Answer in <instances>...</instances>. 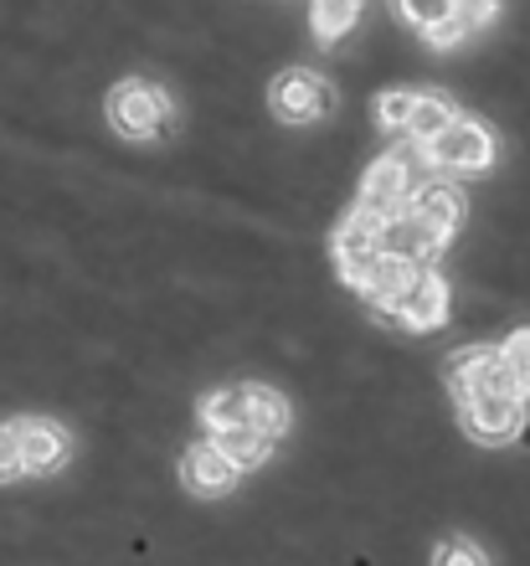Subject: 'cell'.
Masks as SVG:
<instances>
[{
	"mask_svg": "<svg viewBox=\"0 0 530 566\" xmlns=\"http://www.w3.org/2000/svg\"><path fill=\"white\" fill-rule=\"evenodd\" d=\"M330 258H335V273L351 289H361L366 283V273H371V263L382 258V222L371 217V211H361L355 207L345 222L330 232Z\"/></svg>",
	"mask_w": 530,
	"mask_h": 566,
	"instance_id": "3957f363",
	"label": "cell"
},
{
	"mask_svg": "<svg viewBox=\"0 0 530 566\" xmlns=\"http://www.w3.org/2000/svg\"><path fill=\"white\" fill-rule=\"evenodd\" d=\"M211 438H217V448L237 463V469H242V474H252V469H263L268 453H273V443H279V438H268V432H258L252 422H242V428H221V432H211Z\"/></svg>",
	"mask_w": 530,
	"mask_h": 566,
	"instance_id": "5bb4252c",
	"label": "cell"
},
{
	"mask_svg": "<svg viewBox=\"0 0 530 566\" xmlns=\"http://www.w3.org/2000/svg\"><path fill=\"white\" fill-rule=\"evenodd\" d=\"M248 422L258 432H268V438H283V432H289V402H283L273 387L248 381Z\"/></svg>",
	"mask_w": 530,
	"mask_h": 566,
	"instance_id": "ac0fdd59",
	"label": "cell"
},
{
	"mask_svg": "<svg viewBox=\"0 0 530 566\" xmlns=\"http://www.w3.org/2000/svg\"><path fill=\"white\" fill-rule=\"evenodd\" d=\"M458 119V108L443 98V93H417V104H413V119H407V129L402 135L413 139V145H427V139H438L448 124Z\"/></svg>",
	"mask_w": 530,
	"mask_h": 566,
	"instance_id": "9a60e30c",
	"label": "cell"
},
{
	"mask_svg": "<svg viewBox=\"0 0 530 566\" xmlns=\"http://www.w3.org/2000/svg\"><path fill=\"white\" fill-rule=\"evenodd\" d=\"M27 474V463H21V443H15L11 428H0V484H11V479Z\"/></svg>",
	"mask_w": 530,
	"mask_h": 566,
	"instance_id": "d4e9b609",
	"label": "cell"
},
{
	"mask_svg": "<svg viewBox=\"0 0 530 566\" xmlns=\"http://www.w3.org/2000/svg\"><path fill=\"white\" fill-rule=\"evenodd\" d=\"M237 479H242V469L221 453L217 438H201V443H191L180 453V484L191 494H227Z\"/></svg>",
	"mask_w": 530,
	"mask_h": 566,
	"instance_id": "9c48e42d",
	"label": "cell"
},
{
	"mask_svg": "<svg viewBox=\"0 0 530 566\" xmlns=\"http://www.w3.org/2000/svg\"><path fill=\"white\" fill-rule=\"evenodd\" d=\"M397 325L407 329H438L448 325V283H443V273L433 269H413V279H407V289L397 294Z\"/></svg>",
	"mask_w": 530,
	"mask_h": 566,
	"instance_id": "52a82bcc",
	"label": "cell"
},
{
	"mask_svg": "<svg viewBox=\"0 0 530 566\" xmlns=\"http://www.w3.org/2000/svg\"><path fill=\"white\" fill-rule=\"evenodd\" d=\"M448 238H454V232L423 222V217H413V211H397V217L382 227V248L386 253H397V258H407V263H427L433 253L448 248Z\"/></svg>",
	"mask_w": 530,
	"mask_h": 566,
	"instance_id": "30bf717a",
	"label": "cell"
},
{
	"mask_svg": "<svg viewBox=\"0 0 530 566\" xmlns=\"http://www.w3.org/2000/svg\"><path fill=\"white\" fill-rule=\"evenodd\" d=\"M268 104H273V114H279L283 124H314V119H324V114H330L335 88H330L320 73H310V67H289V73L273 77Z\"/></svg>",
	"mask_w": 530,
	"mask_h": 566,
	"instance_id": "5b68a950",
	"label": "cell"
},
{
	"mask_svg": "<svg viewBox=\"0 0 530 566\" xmlns=\"http://www.w3.org/2000/svg\"><path fill=\"white\" fill-rule=\"evenodd\" d=\"M413 269L417 263H407V258H397V253H386L382 248V258H376V263H371V273H366V283H361V289H355V294L366 298L371 310L376 314H386V319H397V294L402 289H407V279H413Z\"/></svg>",
	"mask_w": 530,
	"mask_h": 566,
	"instance_id": "7c38bea8",
	"label": "cell"
},
{
	"mask_svg": "<svg viewBox=\"0 0 530 566\" xmlns=\"http://www.w3.org/2000/svg\"><path fill=\"white\" fill-rule=\"evenodd\" d=\"M361 21V0H314L310 6V31H314V42H340L345 31Z\"/></svg>",
	"mask_w": 530,
	"mask_h": 566,
	"instance_id": "e0dca14e",
	"label": "cell"
},
{
	"mask_svg": "<svg viewBox=\"0 0 530 566\" xmlns=\"http://www.w3.org/2000/svg\"><path fill=\"white\" fill-rule=\"evenodd\" d=\"M108 124L124 139H160L176 124V104H170V93L145 83V77H124L108 93Z\"/></svg>",
	"mask_w": 530,
	"mask_h": 566,
	"instance_id": "6da1fadb",
	"label": "cell"
},
{
	"mask_svg": "<svg viewBox=\"0 0 530 566\" xmlns=\"http://www.w3.org/2000/svg\"><path fill=\"white\" fill-rule=\"evenodd\" d=\"M423 36H427V46H438V52H448V46H458L469 31H464V21L458 15H443V21H433V27H423Z\"/></svg>",
	"mask_w": 530,
	"mask_h": 566,
	"instance_id": "cb8c5ba5",
	"label": "cell"
},
{
	"mask_svg": "<svg viewBox=\"0 0 530 566\" xmlns=\"http://www.w3.org/2000/svg\"><path fill=\"white\" fill-rule=\"evenodd\" d=\"M423 155L438 170H464V176H479L495 165V135H489L479 119H454L438 139H427Z\"/></svg>",
	"mask_w": 530,
	"mask_h": 566,
	"instance_id": "277c9868",
	"label": "cell"
},
{
	"mask_svg": "<svg viewBox=\"0 0 530 566\" xmlns=\"http://www.w3.org/2000/svg\"><path fill=\"white\" fill-rule=\"evenodd\" d=\"M454 15L464 21V31H485L500 15V0H454Z\"/></svg>",
	"mask_w": 530,
	"mask_h": 566,
	"instance_id": "7402d4cb",
	"label": "cell"
},
{
	"mask_svg": "<svg viewBox=\"0 0 530 566\" xmlns=\"http://www.w3.org/2000/svg\"><path fill=\"white\" fill-rule=\"evenodd\" d=\"M407 196H413V165L402 160V155H382L366 170V180H361V201L355 207L371 211L386 227L397 211H407Z\"/></svg>",
	"mask_w": 530,
	"mask_h": 566,
	"instance_id": "8992f818",
	"label": "cell"
},
{
	"mask_svg": "<svg viewBox=\"0 0 530 566\" xmlns=\"http://www.w3.org/2000/svg\"><path fill=\"white\" fill-rule=\"evenodd\" d=\"M500 360H505V366H516L520 376H530V325L505 335V340H500Z\"/></svg>",
	"mask_w": 530,
	"mask_h": 566,
	"instance_id": "603a6c76",
	"label": "cell"
},
{
	"mask_svg": "<svg viewBox=\"0 0 530 566\" xmlns=\"http://www.w3.org/2000/svg\"><path fill=\"white\" fill-rule=\"evenodd\" d=\"M433 566H489V556L469 536H443L438 552H433Z\"/></svg>",
	"mask_w": 530,
	"mask_h": 566,
	"instance_id": "ffe728a7",
	"label": "cell"
},
{
	"mask_svg": "<svg viewBox=\"0 0 530 566\" xmlns=\"http://www.w3.org/2000/svg\"><path fill=\"white\" fill-rule=\"evenodd\" d=\"M397 11L423 31V27H433V21H443V15H454V0H397Z\"/></svg>",
	"mask_w": 530,
	"mask_h": 566,
	"instance_id": "44dd1931",
	"label": "cell"
},
{
	"mask_svg": "<svg viewBox=\"0 0 530 566\" xmlns=\"http://www.w3.org/2000/svg\"><path fill=\"white\" fill-rule=\"evenodd\" d=\"M413 104H417V88H386L382 98H376V124L382 129H407V119H413Z\"/></svg>",
	"mask_w": 530,
	"mask_h": 566,
	"instance_id": "d6986e66",
	"label": "cell"
},
{
	"mask_svg": "<svg viewBox=\"0 0 530 566\" xmlns=\"http://www.w3.org/2000/svg\"><path fill=\"white\" fill-rule=\"evenodd\" d=\"M458 422H464V432L474 443L485 448L516 443L520 428H526V402L510 397V391H474V397L458 402Z\"/></svg>",
	"mask_w": 530,
	"mask_h": 566,
	"instance_id": "7a4b0ae2",
	"label": "cell"
},
{
	"mask_svg": "<svg viewBox=\"0 0 530 566\" xmlns=\"http://www.w3.org/2000/svg\"><path fill=\"white\" fill-rule=\"evenodd\" d=\"M15 443H21V463H27V474H52V469H62L67 463V453H73V438H67V428L52 418H21L11 422Z\"/></svg>",
	"mask_w": 530,
	"mask_h": 566,
	"instance_id": "ba28073f",
	"label": "cell"
},
{
	"mask_svg": "<svg viewBox=\"0 0 530 566\" xmlns=\"http://www.w3.org/2000/svg\"><path fill=\"white\" fill-rule=\"evenodd\" d=\"M201 428L221 432V428H242L248 422V387H217L201 397Z\"/></svg>",
	"mask_w": 530,
	"mask_h": 566,
	"instance_id": "2e32d148",
	"label": "cell"
},
{
	"mask_svg": "<svg viewBox=\"0 0 530 566\" xmlns=\"http://www.w3.org/2000/svg\"><path fill=\"white\" fill-rule=\"evenodd\" d=\"M495 360H500V345H469V350L448 356V366H443V381H448V391H454V402H464V397H474V391L489 387Z\"/></svg>",
	"mask_w": 530,
	"mask_h": 566,
	"instance_id": "4fadbf2b",
	"label": "cell"
},
{
	"mask_svg": "<svg viewBox=\"0 0 530 566\" xmlns=\"http://www.w3.org/2000/svg\"><path fill=\"white\" fill-rule=\"evenodd\" d=\"M407 211L413 217H423V222L443 227V232H458V222H464V191H458L454 180H423V186H413V196H407Z\"/></svg>",
	"mask_w": 530,
	"mask_h": 566,
	"instance_id": "8fae6325",
	"label": "cell"
}]
</instances>
